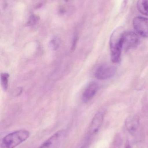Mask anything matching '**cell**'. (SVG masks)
Instances as JSON below:
<instances>
[{"mask_svg":"<svg viewBox=\"0 0 148 148\" xmlns=\"http://www.w3.org/2000/svg\"><path fill=\"white\" fill-rule=\"evenodd\" d=\"M124 31L122 28L116 29L112 34L109 40L111 60L113 63H118L120 60L123 49V35Z\"/></svg>","mask_w":148,"mask_h":148,"instance_id":"cell-1","label":"cell"},{"mask_svg":"<svg viewBox=\"0 0 148 148\" xmlns=\"http://www.w3.org/2000/svg\"><path fill=\"white\" fill-rule=\"evenodd\" d=\"M29 132L25 130L14 131L5 136L2 140L1 148H15L28 140Z\"/></svg>","mask_w":148,"mask_h":148,"instance_id":"cell-2","label":"cell"},{"mask_svg":"<svg viewBox=\"0 0 148 148\" xmlns=\"http://www.w3.org/2000/svg\"><path fill=\"white\" fill-rule=\"evenodd\" d=\"M66 135V130H59L46 140L39 148H58L65 140Z\"/></svg>","mask_w":148,"mask_h":148,"instance_id":"cell-3","label":"cell"},{"mask_svg":"<svg viewBox=\"0 0 148 148\" xmlns=\"http://www.w3.org/2000/svg\"><path fill=\"white\" fill-rule=\"evenodd\" d=\"M116 71L114 66L109 64H103L97 69L95 76L99 80H107L114 76Z\"/></svg>","mask_w":148,"mask_h":148,"instance_id":"cell-4","label":"cell"},{"mask_svg":"<svg viewBox=\"0 0 148 148\" xmlns=\"http://www.w3.org/2000/svg\"><path fill=\"white\" fill-rule=\"evenodd\" d=\"M122 40L123 49L126 51L138 46L140 42L139 36L133 32H124Z\"/></svg>","mask_w":148,"mask_h":148,"instance_id":"cell-5","label":"cell"},{"mask_svg":"<svg viewBox=\"0 0 148 148\" xmlns=\"http://www.w3.org/2000/svg\"><path fill=\"white\" fill-rule=\"evenodd\" d=\"M133 25L136 32L141 36L148 37V18L142 16L135 17Z\"/></svg>","mask_w":148,"mask_h":148,"instance_id":"cell-6","label":"cell"},{"mask_svg":"<svg viewBox=\"0 0 148 148\" xmlns=\"http://www.w3.org/2000/svg\"><path fill=\"white\" fill-rule=\"evenodd\" d=\"M104 115V111L103 110H100L96 114L89 126V135H94L98 133L103 122Z\"/></svg>","mask_w":148,"mask_h":148,"instance_id":"cell-7","label":"cell"},{"mask_svg":"<svg viewBox=\"0 0 148 148\" xmlns=\"http://www.w3.org/2000/svg\"><path fill=\"white\" fill-rule=\"evenodd\" d=\"M99 89V85L97 82H93L90 83L83 94V101L87 103L92 100L96 95Z\"/></svg>","mask_w":148,"mask_h":148,"instance_id":"cell-8","label":"cell"},{"mask_svg":"<svg viewBox=\"0 0 148 148\" xmlns=\"http://www.w3.org/2000/svg\"><path fill=\"white\" fill-rule=\"evenodd\" d=\"M140 126V119L138 116H131L128 117L126 121V127L130 134H136Z\"/></svg>","mask_w":148,"mask_h":148,"instance_id":"cell-9","label":"cell"},{"mask_svg":"<svg viewBox=\"0 0 148 148\" xmlns=\"http://www.w3.org/2000/svg\"><path fill=\"white\" fill-rule=\"evenodd\" d=\"M137 7L142 14L148 16V0H138Z\"/></svg>","mask_w":148,"mask_h":148,"instance_id":"cell-10","label":"cell"},{"mask_svg":"<svg viewBox=\"0 0 148 148\" xmlns=\"http://www.w3.org/2000/svg\"><path fill=\"white\" fill-rule=\"evenodd\" d=\"M61 42V39L58 36H56L53 37L50 42L49 47L52 50H56L59 48Z\"/></svg>","mask_w":148,"mask_h":148,"instance_id":"cell-11","label":"cell"},{"mask_svg":"<svg viewBox=\"0 0 148 148\" xmlns=\"http://www.w3.org/2000/svg\"><path fill=\"white\" fill-rule=\"evenodd\" d=\"M9 77V75L7 73H3L1 74V84L3 90L5 91L8 89Z\"/></svg>","mask_w":148,"mask_h":148,"instance_id":"cell-12","label":"cell"},{"mask_svg":"<svg viewBox=\"0 0 148 148\" xmlns=\"http://www.w3.org/2000/svg\"><path fill=\"white\" fill-rule=\"evenodd\" d=\"M40 18L38 16L33 14L30 16L27 22V25L28 27L33 26L36 24L39 21Z\"/></svg>","mask_w":148,"mask_h":148,"instance_id":"cell-13","label":"cell"},{"mask_svg":"<svg viewBox=\"0 0 148 148\" xmlns=\"http://www.w3.org/2000/svg\"><path fill=\"white\" fill-rule=\"evenodd\" d=\"M77 40H78V37L77 36H76L74 37L73 39V42L72 45V50H74L75 49L76 47V44H77Z\"/></svg>","mask_w":148,"mask_h":148,"instance_id":"cell-14","label":"cell"},{"mask_svg":"<svg viewBox=\"0 0 148 148\" xmlns=\"http://www.w3.org/2000/svg\"><path fill=\"white\" fill-rule=\"evenodd\" d=\"M88 143L87 142L84 145H82L80 148H88Z\"/></svg>","mask_w":148,"mask_h":148,"instance_id":"cell-15","label":"cell"},{"mask_svg":"<svg viewBox=\"0 0 148 148\" xmlns=\"http://www.w3.org/2000/svg\"><path fill=\"white\" fill-rule=\"evenodd\" d=\"M125 148H132V147H131V146H130V144L128 143V144H127Z\"/></svg>","mask_w":148,"mask_h":148,"instance_id":"cell-16","label":"cell"},{"mask_svg":"<svg viewBox=\"0 0 148 148\" xmlns=\"http://www.w3.org/2000/svg\"><path fill=\"white\" fill-rule=\"evenodd\" d=\"M68 0H66V1H67Z\"/></svg>","mask_w":148,"mask_h":148,"instance_id":"cell-17","label":"cell"}]
</instances>
